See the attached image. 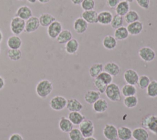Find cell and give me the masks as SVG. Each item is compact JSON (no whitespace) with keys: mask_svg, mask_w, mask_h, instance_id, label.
<instances>
[{"mask_svg":"<svg viewBox=\"0 0 157 140\" xmlns=\"http://www.w3.org/2000/svg\"><path fill=\"white\" fill-rule=\"evenodd\" d=\"M35 90L39 98L45 99L51 94L53 90V84L47 79H42L38 82Z\"/></svg>","mask_w":157,"mask_h":140,"instance_id":"6da1fadb","label":"cell"},{"mask_svg":"<svg viewBox=\"0 0 157 140\" xmlns=\"http://www.w3.org/2000/svg\"><path fill=\"white\" fill-rule=\"evenodd\" d=\"M104 93L107 98L113 102H118L121 99V90L119 86L115 83L109 84L106 87Z\"/></svg>","mask_w":157,"mask_h":140,"instance_id":"7a4b0ae2","label":"cell"},{"mask_svg":"<svg viewBox=\"0 0 157 140\" xmlns=\"http://www.w3.org/2000/svg\"><path fill=\"white\" fill-rule=\"evenodd\" d=\"M143 128L157 136V115L149 114L145 116L141 122Z\"/></svg>","mask_w":157,"mask_h":140,"instance_id":"3957f363","label":"cell"},{"mask_svg":"<svg viewBox=\"0 0 157 140\" xmlns=\"http://www.w3.org/2000/svg\"><path fill=\"white\" fill-rule=\"evenodd\" d=\"M25 21L15 16L12 18L10 21V29L13 35L18 36L25 31Z\"/></svg>","mask_w":157,"mask_h":140,"instance_id":"277c9868","label":"cell"},{"mask_svg":"<svg viewBox=\"0 0 157 140\" xmlns=\"http://www.w3.org/2000/svg\"><path fill=\"white\" fill-rule=\"evenodd\" d=\"M79 130L85 138L93 136L94 133L93 122L90 119H85L79 125Z\"/></svg>","mask_w":157,"mask_h":140,"instance_id":"5b68a950","label":"cell"},{"mask_svg":"<svg viewBox=\"0 0 157 140\" xmlns=\"http://www.w3.org/2000/svg\"><path fill=\"white\" fill-rule=\"evenodd\" d=\"M67 99L65 97L61 95L53 96L49 102L50 107L55 111H60L66 107Z\"/></svg>","mask_w":157,"mask_h":140,"instance_id":"8992f818","label":"cell"},{"mask_svg":"<svg viewBox=\"0 0 157 140\" xmlns=\"http://www.w3.org/2000/svg\"><path fill=\"white\" fill-rule=\"evenodd\" d=\"M138 54L140 58L145 62H151L153 61L156 57L155 50L148 46L141 47L139 50Z\"/></svg>","mask_w":157,"mask_h":140,"instance_id":"52a82bcc","label":"cell"},{"mask_svg":"<svg viewBox=\"0 0 157 140\" xmlns=\"http://www.w3.org/2000/svg\"><path fill=\"white\" fill-rule=\"evenodd\" d=\"M62 30L63 26L61 23L58 20H55L47 27V33L50 39H55Z\"/></svg>","mask_w":157,"mask_h":140,"instance_id":"ba28073f","label":"cell"},{"mask_svg":"<svg viewBox=\"0 0 157 140\" xmlns=\"http://www.w3.org/2000/svg\"><path fill=\"white\" fill-rule=\"evenodd\" d=\"M103 135L107 140H118L117 128L113 124L107 123L103 128Z\"/></svg>","mask_w":157,"mask_h":140,"instance_id":"9c48e42d","label":"cell"},{"mask_svg":"<svg viewBox=\"0 0 157 140\" xmlns=\"http://www.w3.org/2000/svg\"><path fill=\"white\" fill-rule=\"evenodd\" d=\"M139 77V76L137 72L132 69L126 70L123 74V78L126 83L132 85L137 84Z\"/></svg>","mask_w":157,"mask_h":140,"instance_id":"30bf717a","label":"cell"},{"mask_svg":"<svg viewBox=\"0 0 157 140\" xmlns=\"http://www.w3.org/2000/svg\"><path fill=\"white\" fill-rule=\"evenodd\" d=\"M40 26L39 18L36 16H32L25 21V32L27 33H33L38 29Z\"/></svg>","mask_w":157,"mask_h":140,"instance_id":"8fae6325","label":"cell"},{"mask_svg":"<svg viewBox=\"0 0 157 140\" xmlns=\"http://www.w3.org/2000/svg\"><path fill=\"white\" fill-rule=\"evenodd\" d=\"M88 26V23L81 17L77 18L73 23V28L77 34H82L84 33Z\"/></svg>","mask_w":157,"mask_h":140,"instance_id":"7c38bea8","label":"cell"},{"mask_svg":"<svg viewBox=\"0 0 157 140\" xmlns=\"http://www.w3.org/2000/svg\"><path fill=\"white\" fill-rule=\"evenodd\" d=\"M15 16L26 21L33 16V11L28 6H21L17 9Z\"/></svg>","mask_w":157,"mask_h":140,"instance_id":"4fadbf2b","label":"cell"},{"mask_svg":"<svg viewBox=\"0 0 157 140\" xmlns=\"http://www.w3.org/2000/svg\"><path fill=\"white\" fill-rule=\"evenodd\" d=\"M132 137L136 140H148L149 133L143 127H137L132 131Z\"/></svg>","mask_w":157,"mask_h":140,"instance_id":"5bb4252c","label":"cell"},{"mask_svg":"<svg viewBox=\"0 0 157 140\" xmlns=\"http://www.w3.org/2000/svg\"><path fill=\"white\" fill-rule=\"evenodd\" d=\"M98 13L94 9L90 10H83L81 17L83 18L88 23L94 24L98 23Z\"/></svg>","mask_w":157,"mask_h":140,"instance_id":"9a60e30c","label":"cell"},{"mask_svg":"<svg viewBox=\"0 0 157 140\" xmlns=\"http://www.w3.org/2000/svg\"><path fill=\"white\" fill-rule=\"evenodd\" d=\"M113 18L112 12L108 10H103L98 13V23L101 25H109Z\"/></svg>","mask_w":157,"mask_h":140,"instance_id":"2e32d148","label":"cell"},{"mask_svg":"<svg viewBox=\"0 0 157 140\" xmlns=\"http://www.w3.org/2000/svg\"><path fill=\"white\" fill-rule=\"evenodd\" d=\"M143 28V23L139 20L128 24L126 27L129 34L131 36H137L140 34Z\"/></svg>","mask_w":157,"mask_h":140,"instance_id":"e0dca14e","label":"cell"},{"mask_svg":"<svg viewBox=\"0 0 157 140\" xmlns=\"http://www.w3.org/2000/svg\"><path fill=\"white\" fill-rule=\"evenodd\" d=\"M66 107L69 112H80L83 108V105L78 99L70 98L67 99Z\"/></svg>","mask_w":157,"mask_h":140,"instance_id":"ac0fdd59","label":"cell"},{"mask_svg":"<svg viewBox=\"0 0 157 140\" xmlns=\"http://www.w3.org/2000/svg\"><path fill=\"white\" fill-rule=\"evenodd\" d=\"M104 71L114 77L118 75L120 72V68L116 63L109 61L104 65Z\"/></svg>","mask_w":157,"mask_h":140,"instance_id":"d6986e66","label":"cell"},{"mask_svg":"<svg viewBox=\"0 0 157 140\" xmlns=\"http://www.w3.org/2000/svg\"><path fill=\"white\" fill-rule=\"evenodd\" d=\"M7 45L9 49H20L22 45V41L18 36L12 35L7 40Z\"/></svg>","mask_w":157,"mask_h":140,"instance_id":"ffe728a7","label":"cell"},{"mask_svg":"<svg viewBox=\"0 0 157 140\" xmlns=\"http://www.w3.org/2000/svg\"><path fill=\"white\" fill-rule=\"evenodd\" d=\"M109 107L107 101L103 99H98L93 104V109L96 113H103L105 112Z\"/></svg>","mask_w":157,"mask_h":140,"instance_id":"44dd1931","label":"cell"},{"mask_svg":"<svg viewBox=\"0 0 157 140\" xmlns=\"http://www.w3.org/2000/svg\"><path fill=\"white\" fill-rule=\"evenodd\" d=\"M38 18L40 26L44 28H47L51 23H52L54 21L56 20V18L49 13L41 14Z\"/></svg>","mask_w":157,"mask_h":140,"instance_id":"7402d4cb","label":"cell"},{"mask_svg":"<svg viewBox=\"0 0 157 140\" xmlns=\"http://www.w3.org/2000/svg\"><path fill=\"white\" fill-rule=\"evenodd\" d=\"M101 93L97 91L94 90H90L87 91L84 95V100L85 101L89 104H93L98 99L100 98Z\"/></svg>","mask_w":157,"mask_h":140,"instance_id":"603a6c76","label":"cell"},{"mask_svg":"<svg viewBox=\"0 0 157 140\" xmlns=\"http://www.w3.org/2000/svg\"><path fill=\"white\" fill-rule=\"evenodd\" d=\"M58 126L62 132L69 133L74 128V125L68 118L63 116L59 120Z\"/></svg>","mask_w":157,"mask_h":140,"instance_id":"cb8c5ba5","label":"cell"},{"mask_svg":"<svg viewBox=\"0 0 157 140\" xmlns=\"http://www.w3.org/2000/svg\"><path fill=\"white\" fill-rule=\"evenodd\" d=\"M118 138L120 140H129L132 138V130L126 126H121L117 128Z\"/></svg>","mask_w":157,"mask_h":140,"instance_id":"d4e9b609","label":"cell"},{"mask_svg":"<svg viewBox=\"0 0 157 140\" xmlns=\"http://www.w3.org/2000/svg\"><path fill=\"white\" fill-rule=\"evenodd\" d=\"M79 43L76 39L72 38L65 44V51L69 55L75 54L78 50Z\"/></svg>","mask_w":157,"mask_h":140,"instance_id":"484cf974","label":"cell"},{"mask_svg":"<svg viewBox=\"0 0 157 140\" xmlns=\"http://www.w3.org/2000/svg\"><path fill=\"white\" fill-rule=\"evenodd\" d=\"M115 9L116 14L124 17L129 11L130 6L129 2L123 0L120 1Z\"/></svg>","mask_w":157,"mask_h":140,"instance_id":"4316f807","label":"cell"},{"mask_svg":"<svg viewBox=\"0 0 157 140\" xmlns=\"http://www.w3.org/2000/svg\"><path fill=\"white\" fill-rule=\"evenodd\" d=\"M102 45L107 50H113L117 45V41L114 36L107 35L102 39Z\"/></svg>","mask_w":157,"mask_h":140,"instance_id":"83f0119b","label":"cell"},{"mask_svg":"<svg viewBox=\"0 0 157 140\" xmlns=\"http://www.w3.org/2000/svg\"><path fill=\"white\" fill-rule=\"evenodd\" d=\"M72 39V33L69 29H63L56 37L57 42L60 44H66Z\"/></svg>","mask_w":157,"mask_h":140,"instance_id":"f1b7e54d","label":"cell"},{"mask_svg":"<svg viewBox=\"0 0 157 140\" xmlns=\"http://www.w3.org/2000/svg\"><path fill=\"white\" fill-rule=\"evenodd\" d=\"M74 125H79L83 120L85 119V117L80 112H70L67 117Z\"/></svg>","mask_w":157,"mask_h":140,"instance_id":"f546056e","label":"cell"},{"mask_svg":"<svg viewBox=\"0 0 157 140\" xmlns=\"http://www.w3.org/2000/svg\"><path fill=\"white\" fill-rule=\"evenodd\" d=\"M129 35L126 27L122 26L115 29L113 36L117 41H124L128 37Z\"/></svg>","mask_w":157,"mask_h":140,"instance_id":"4dcf8cb0","label":"cell"},{"mask_svg":"<svg viewBox=\"0 0 157 140\" xmlns=\"http://www.w3.org/2000/svg\"><path fill=\"white\" fill-rule=\"evenodd\" d=\"M104 70V65L100 63H96L92 64L89 68V74L92 78H96Z\"/></svg>","mask_w":157,"mask_h":140,"instance_id":"1f68e13d","label":"cell"},{"mask_svg":"<svg viewBox=\"0 0 157 140\" xmlns=\"http://www.w3.org/2000/svg\"><path fill=\"white\" fill-rule=\"evenodd\" d=\"M121 93L124 97L136 95L137 93V88L136 85L128 84L124 85L121 88Z\"/></svg>","mask_w":157,"mask_h":140,"instance_id":"d6a6232c","label":"cell"},{"mask_svg":"<svg viewBox=\"0 0 157 140\" xmlns=\"http://www.w3.org/2000/svg\"><path fill=\"white\" fill-rule=\"evenodd\" d=\"M147 95L150 98L157 97V80L150 81L149 85L146 88Z\"/></svg>","mask_w":157,"mask_h":140,"instance_id":"836d02e7","label":"cell"},{"mask_svg":"<svg viewBox=\"0 0 157 140\" xmlns=\"http://www.w3.org/2000/svg\"><path fill=\"white\" fill-rule=\"evenodd\" d=\"M123 104L127 108H134L136 107L138 104V98L136 95L124 97L123 99Z\"/></svg>","mask_w":157,"mask_h":140,"instance_id":"e575fe53","label":"cell"},{"mask_svg":"<svg viewBox=\"0 0 157 140\" xmlns=\"http://www.w3.org/2000/svg\"><path fill=\"white\" fill-rule=\"evenodd\" d=\"M124 20L128 24L139 21L140 19V16L137 12L133 10H129V11L124 16Z\"/></svg>","mask_w":157,"mask_h":140,"instance_id":"d590c367","label":"cell"},{"mask_svg":"<svg viewBox=\"0 0 157 140\" xmlns=\"http://www.w3.org/2000/svg\"><path fill=\"white\" fill-rule=\"evenodd\" d=\"M7 55L9 59L12 61H16L21 59L22 53L20 49H9L7 52Z\"/></svg>","mask_w":157,"mask_h":140,"instance_id":"8d00e7d4","label":"cell"},{"mask_svg":"<svg viewBox=\"0 0 157 140\" xmlns=\"http://www.w3.org/2000/svg\"><path fill=\"white\" fill-rule=\"evenodd\" d=\"M68 136L70 140H83L85 138L79 128H73L68 133Z\"/></svg>","mask_w":157,"mask_h":140,"instance_id":"74e56055","label":"cell"},{"mask_svg":"<svg viewBox=\"0 0 157 140\" xmlns=\"http://www.w3.org/2000/svg\"><path fill=\"white\" fill-rule=\"evenodd\" d=\"M123 17L116 14L115 15H113V18L110 25H111V27L112 28L115 29L123 26Z\"/></svg>","mask_w":157,"mask_h":140,"instance_id":"f35d334b","label":"cell"},{"mask_svg":"<svg viewBox=\"0 0 157 140\" xmlns=\"http://www.w3.org/2000/svg\"><path fill=\"white\" fill-rule=\"evenodd\" d=\"M150 81L151 80L148 76L142 75V76H139L137 85H138L140 89L144 90V89L147 88V87L149 85Z\"/></svg>","mask_w":157,"mask_h":140,"instance_id":"ab89813d","label":"cell"},{"mask_svg":"<svg viewBox=\"0 0 157 140\" xmlns=\"http://www.w3.org/2000/svg\"><path fill=\"white\" fill-rule=\"evenodd\" d=\"M96 78L102 81L107 85L112 83V81H113V76H112L110 74H109L105 71L101 72Z\"/></svg>","mask_w":157,"mask_h":140,"instance_id":"60d3db41","label":"cell"},{"mask_svg":"<svg viewBox=\"0 0 157 140\" xmlns=\"http://www.w3.org/2000/svg\"><path fill=\"white\" fill-rule=\"evenodd\" d=\"M93 84H94V86L97 89V91H98L101 94L104 93L106 87L107 86L105 83H104L102 81H101L99 79L95 78L93 82Z\"/></svg>","mask_w":157,"mask_h":140,"instance_id":"b9f144b4","label":"cell"},{"mask_svg":"<svg viewBox=\"0 0 157 140\" xmlns=\"http://www.w3.org/2000/svg\"><path fill=\"white\" fill-rule=\"evenodd\" d=\"M80 6L83 10H93L95 7V1L94 0H83Z\"/></svg>","mask_w":157,"mask_h":140,"instance_id":"7bdbcfd3","label":"cell"},{"mask_svg":"<svg viewBox=\"0 0 157 140\" xmlns=\"http://www.w3.org/2000/svg\"><path fill=\"white\" fill-rule=\"evenodd\" d=\"M137 5L142 9L147 10L150 7V0H136Z\"/></svg>","mask_w":157,"mask_h":140,"instance_id":"ee69618b","label":"cell"},{"mask_svg":"<svg viewBox=\"0 0 157 140\" xmlns=\"http://www.w3.org/2000/svg\"><path fill=\"white\" fill-rule=\"evenodd\" d=\"M119 2L120 0H106L107 6L110 9H115Z\"/></svg>","mask_w":157,"mask_h":140,"instance_id":"f6af8a7d","label":"cell"},{"mask_svg":"<svg viewBox=\"0 0 157 140\" xmlns=\"http://www.w3.org/2000/svg\"><path fill=\"white\" fill-rule=\"evenodd\" d=\"M9 140H23V138L20 134L15 133L10 136Z\"/></svg>","mask_w":157,"mask_h":140,"instance_id":"bcb514c9","label":"cell"},{"mask_svg":"<svg viewBox=\"0 0 157 140\" xmlns=\"http://www.w3.org/2000/svg\"><path fill=\"white\" fill-rule=\"evenodd\" d=\"M5 86V80L3 77L0 76V90H2Z\"/></svg>","mask_w":157,"mask_h":140,"instance_id":"7dc6e473","label":"cell"},{"mask_svg":"<svg viewBox=\"0 0 157 140\" xmlns=\"http://www.w3.org/2000/svg\"><path fill=\"white\" fill-rule=\"evenodd\" d=\"M83 0H71L72 4L74 5H80V4L82 2Z\"/></svg>","mask_w":157,"mask_h":140,"instance_id":"c3c4849f","label":"cell"},{"mask_svg":"<svg viewBox=\"0 0 157 140\" xmlns=\"http://www.w3.org/2000/svg\"><path fill=\"white\" fill-rule=\"evenodd\" d=\"M41 4H47L50 1V0H37Z\"/></svg>","mask_w":157,"mask_h":140,"instance_id":"681fc988","label":"cell"},{"mask_svg":"<svg viewBox=\"0 0 157 140\" xmlns=\"http://www.w3.org/2000/svg\"><path fill=\"white\" fill-rule=\"evenodd\" d=\"M83 140H97V139L95 138H94L93 136H90V137L84 138Z\"/></svg>","mask_w":157,"mask_h":140,"instance_id":"f907efd6","label":"cell"},{"mask_svg":"<svg viewBox=\"0 0 157 140\" xmlns=\"http://www.w3.org/2000/svg\"><path fill=\"white\" fill-rule=\"evenodd\" d=\"M2 39H3V34L1 31L0 30V43H1V42L2 41Z\"/></svg>","mask_w":157,"mask_h":140,"instance_id":"816d5d0a","label":"cell"},{"mask_svg":"<svg viewBox=\"0 0 157 140\" xmlns=\"http://www.w3.org/2000/svg\"><path fill=\"white\" fill-rule=\"evenodd\" d=\"M37 1V0H27V1H28V2H29L30 4H34V3L36 2Z\"/></svg>","mask_w":157,"mask_h":140,"instance_id":"f5cc1de1","label":"cell"},{"mask_svg":"<svg viewBox=\"0 0 157 140\" xmlns=\"http://www.w3.org/2000/svg\"><path fill=\"white\" fill-rule=\"evenodd\" d=\"M124 1H127L128 2H134V1H136V0H124Z\"/></svg>","mask_w":157,"mask_h":140,"instance_id":"db71d44e","label":"cell"},{"mask_svg":"<svg viewBox=\"0 0 157 140\" xmlns=\"http://www.w3.org/2000/svg\"><path fill=\"white\" fill-rule=\"evenodd\" d=\"M1 46H0V53H1Z\"/></svg>","mask_w":157,"mask_h":140,"instance_id":"11a10c76","label":"cell"},{"mask_svg":"<svg viewBox=\"0 0 157 140\" xmlns=\"http://www.w3.org/2000/svg\"><path fill=\"white\" fill-rule=\"evenodd\" d=\"M17 1H23V0H17Z\"/></svg>","mask_w":157,"mask_h":140,"instance_id":"9f6ffc18","label":"cell"},{"mask_svg":"<svg viewBox=\"0 0 157 140\" xmlns=\"http://www.w3.org/2000/svg\"><path fill=\"white\" fill-rule=\"evenodd\" d=\"M129 140H136V139H129Z\"/></svg>","mask_w":157,"mask_h":140,"instance_id":"6f0895ef","label":"cell"}]
</instances>
